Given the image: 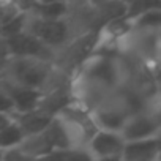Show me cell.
I'll return each mask as SVG.
<instances>
[{
    "label": "cell",
    "mask_w": 161,
    "mask_h": 161,
    "mask_svg": "<svg viewBox=\"0 0 161 161\" xmlns=\"http://www.w3.org/2000/svg\"><path fill=\"white\" fill-rule=\"evenodd\" d=\"M18 84L38 89L41 92L60 84L71 82V76L60 69L52 60L41 57H18L13 55L5 71L0 74Z\"/></svg>",
    "instance_id": "cell-1"
},
{
    "label": "cell",
    "mask_w": 161,
    "mask_h": 161,
    "mask_svg": "<svg viewBox=\"0 0 161 161\" xmlns=\"http://www.w3.org/2000/svg\"><path fill=\"white\" fill-rule=\"evenodd\" d=\"M24 30L36 36L40 41H43L46 46H49L54 51L65 46L76 35L82 33V30L69 16V13L68 16L63 18H41L25 13Z\"/></svg>",
    "instance_id": "cell-2"
},
{
    "label": "cell",
    "mask_w": 161,
    "mask_h": 161,
    "mask_svg": "<svg viewBox=\"0 0 161 161\" xmlns=\"http://www.w3.org/2000/svg\"><path fill=\"white\" fill-rule=\"evenodd\" d=\"M97 43H98V30H87L79 33L73 40H69L65 46L55 51L54 63L73 77L76 69L86 62L89 55L93 54Z\"/></svg>",
    "instance_id": "cell-3"
},
{
    "label": "cell",
    "mask_w": 161,
    "mask_h": 161,
    "mask_svg": "<svg viewBox=\"0 0 161 161\" xmlns=\"http://www.w3.org/2000/svg\"><path fill=\"white\" fill-rule=\"evenodd\" d=\"M90 112H92V117L98 128L112 130V131H120L123 128L126 119L133 114L130 111V108L123 103V100L119 97L117 90L114 93H111L106 100H103Z\"/></svg>",
    "instance_id": "cell-4"
},
{
    "label": "cell",
    "mask_w": 161,
    "mask_h": 161,
    "mask_svg": "<svg viewBox=\"0 0 161 161\" xmlns=\"http://www.w3.org/2000/svg\"><path fill=\"white\" fill-rule=\"evenodd\" d=\"M125 137L120 131L98 128L86 144L90 159H122Z\"/></svg>",
    "instance_id": "cell-5"
},
{
    "label": "cell",
    "mask_w": 161,
    "mask_h": 161,
    "mask_svg": "<svg viewBox=\"0 0 161 161\" xmlns=\"http://www.w3.org/2000/svg\"><path fill=\"white\" fill-rule=\"evenodd\" d=\"M10 43V49L13 55L18 57H41V58H49L54 62L55 51L46 46L43 41H40L36 36L32 33L22 30L18 32L11 36H7Z\"/></svg>",
    "instance_id": "cell-6"
},
{
    "label": "cell",
    "mask_w": 161,
    "mask_h": 161,
    "mask_svg": "<svg viewBox=\"0 0 161 161\" xmlns=\"http://www.w3.org/2000/svg\"><path fill=\"white\" fill-rule=\"evenodd\" d=\"M0 87L10 97L13 108H14L13 112H25V111L38 108L41 95H43V92L38 89H32V87L18 84L14 80L7 79L3 76H0Z\"/></svg>",
    "instance_id": "cell-7"
},
{
    "label": "cell",
    "mask_w": 161,
    "mask_h": 161,
    "mask_svg": "<svg viewBox=\"0 0 161 161\" xmlns=\"http://www.w3.org/2000/svg\"><path fill=\"white\" fill-rule=\"evenodd\" d=\"M159 128H161V125L158 123L153 112L150 109H145V111L131 114L126 119L120 133L125 137V141H133V139L152 137L158 133Z\"/></svg>",
    "instance_id": "cell-8"
},
{
    "label": "cell",
    "mask_w": 161,
    "mask_h": 161,
    "mask_svg": "<svg viewBox=\"0 0 161 161\" xmlns=\"http://www.w3.org/2000/svg\"><path fill=\"white\" fill-rule=\"evenodd\" d=\"M122 159L123 161H156L159 159V152H158V144H156L155 136L126 141Z\"/></svg>",
    "instance_id": "cell-9"
},
{
    "label": "cell",
    "mask_w": 161,
    "mask_h": 161,
    "mask_svg": "<svg viewBox=\"0 0 161 161\" xmlns=\"http://www.w3.org/2000/svg\"><path fill=\"white\" fill-rule=\"evenodd\" d=\"M52 117L54 115L44 112L40 108H35V109H30L25 112H13V120L21 126V130L24 131L25 136L43 131L49 125Z\"/></svg>",
    "instance_id": "cell-10"
},
{
    "label": "cell",
    "mask_w": 161,
    "mask_h": 161,
    "mask_svg": "<svg viewBox=\"0 0 161 161\" xmlns=\"http://www.w3.org/2000/svg\"><path fill=\"white\" fill-rule=\"evenodd\" d=\"M128 18L131 21V30H144V32L161 30V8H148Z\"/></svg>",
    "instance_id": "cell-11"
},
{
    "label": "cell",
    "mask_w": 161,
    "mask_h": 161,
    "mask_svg": "<svg viewBox=\"0 0 161 161\" xmlns=\"http://www.w3.org/2000/svg\"><path fill=\"white\" fill-rule=\"evenodd\" d=\"M25 13L41 16V18H63L69 13L68 0H57V2H35Z\"/></svg>",
    "instance_id": "cell-12"
},
{
    "label": "cell",
    "mask_w": 161,
    "mask_h": 161,
    "mask_svg": "<svg viewBox=\"0 0 161 161\" xmlns=\"http://www.w3.org/2000/svg\"><path fill=\"white\" fill-rule=\"evenodd\" d=\"M24 139H25V134L14 120L11 123H8L7 126L0 128V148L2 150L18 147L22 144Z\"/></svg>",
    "instance_id": "cell-13"
},
{
    "label": "cell",
    "mask_w": 161,
    "mask_h": 161,
    "mask_svg": "<svg viewBox=\"0 0 161 161\" xmlns=\"http://www.w3.org/2000/svg\"><path fill=\"white\" fill-rule=\"evenodd\" d=\"M21 13L24 11L14 3V0H0V27L11 22Z\"/></svg>",
    "instance_id": "cell-14"
},
{
    "label": "cell",
    "mask_w": 161,
    "mask_h": 161,
    "mask_svg": "<svg viewBox=\"0 0 161 161\" xmlns=\"http://www.w3.org/2000/svg\"><path fill=\"white\" fill-rule=\"evenodd\" d=\"M148 8H161V0H128L126 16H134L139 11H144Z\"/></svg>",
    "instance_id": "cell-15"
},
{
    "label": "cell",
    "mask_w": 161,
    "mask_h": 161,
    "mask_svg": "<svg viewBox=\"0 0 161 161\" xmlns=\"http://www.w3.org/2000/svg\"><path fill=\"white\" fill-rule=\"evenodd\" d=\"M11 57H13V54H11V49H10L8 38L0 35V74H2L5 71V68L8 66Z\"/></svg>",
    "instance_id": "cell-16"
},
{
    "label": "cell",
    "mask_w": 161,
    "mask_h": 161,
    "mask_svg": "<svg viewBox=\"0 0 161 161\" xmlns=\"http://www.w3.org/2000/svg\"><path fill=\"white\" fill-rule=\"evenodd\" d=\"M0 111H2V112H13L14 111L10 97L7 95V92L2 87H0Z\"/></svg>",
    "instance_id": "cell-17"
},
{
    "label": "cell",
    "mask_w": 161,
    "mask_h": 161,
    "mask_svg": "<svg viewBox=\"0 0 161 161\" xmlns=\"http://www.w3.org/2000/svg\"><path fill=\"white\" fill-rule=\"evenodd\" d=\"M11 122H13V112H2L0 111V128L7 126Z\"/></svg>",
    "instance_id": "cell-18"
},
{
    "label": "cell",
    "mask_w": 161,
    "mask_h": 161,
    "mask_svg": "<svg viewBox=\"0 0 161 161\" xmlns=\"http://www.w3.org/2000/svg\"><path fill=\"white\" fill-rule=\"evenodd\" d=\"M35 2H36V0H14V3H16L22 11H27Z\"/></svg>",
    "instance_id": "cell-19"
},
{
    "label": "cell",
    "mask_w": 161,
    "mask_h": 161,
    "mask_svg": "<svg viewBox=\"0 0 161 161\" xmlns=\"http://www.w3.org/2000/svg\"><path fill=\"white\" fill-rule=\"evenodd\" d=\"M155 139H156V144H158V152H159V159H161V128L155 134Z\"/></svg>",
    "instance_id": "cell-20"
},
{
    "label": "cell",
    "mask_w": 161,
    "mask_h": 161,
    "mask_svg": "<svg viewBox=\"0 0 161 161\" xmlns=\"http://www.w3.org/2000/svg\"><path fill=\"white\" fill-rule=\"evenodd\" d=\"M158 58H159V63H161V30L158 32Z\"/></svg>",
    "instance_id": "cell-21"
},
{
    "label": "cell",
    "mask_w": 161,
    "mask_h": 161,
    "mask_svg": "<svg viewBox=\"0 0 161 161\" xmlns=\"http://www.w3.org/2000/svg\"><path fill=\"white\" fill-rule=\"evenodd\" d=\"M36 2H57V0H36Z\"/></svg>",
    "instance_id": "cell-22"
},
{
    "label": "cell",
    "mask_w": 161,
    "mask_h": 161,
    "mask_svg": "<svg viewBox=\"0 0 161 161\" xmlns=\"http://www.w3.org/2000/svg\"><path fill=\"white\" fill-rule=\"evenodd\" d=\"M2 158H3V150L0 148V161H2Z\"/></svg>",
    "instance_id": "cell-23"
},
{
    "label": "cell",
    "mask_w": 161,
    "mask_h": 161,
    "mask_svg": "<svg viewBox=\"0 0 161 161\" xmlns=\"http://www.w3.org/2000/svg\"><path fill=\"white\" fill-rule=\"evenodd\" d=\"M126 2H128V0H126Z\"/></svg>",
    "instance_id": "cell-24"
}]
</instances>
